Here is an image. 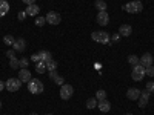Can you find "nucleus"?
Returning <instances> with one entry per match:
<instances>
[{
	"instance_id": "42",
	"label": "nucleus",
	"mask_w": 154,
	"mask_h": 115,
	"mask_svg": "<svg viewBox=\"0 0 154 115\" xmlns=\"http://www.w3.org/2000/svg\"><path fill=\"white\" fill-rule=\"evenodd\" d=\"M0 108H2V101H0Z\"/></svg>"
},
{
	"instance_id": "31",
	"label": "nucleus",
	"mask_w": 154,
	"mask_h": 115,
	"mask_svg": "<svg viewBox=\"0 0 154 115\" xmlns=\"http://www.w3.org/2000/svg\"><path fill=\"white\" fill-rule=\"evenodd\" d=\"M54 81L59 84V86H62V84H65V80H63V77H60V75H57L56 78H54Z\"/></svg>"
},
{
	"instance_id": "5",
	"label": "nucleus",
	"mask_w": 154,
	"mask_h": 115,
	"mask_svg": "<svg viewBox=\"0 0 154 115\" xmlns=\"http://www.w3.org/2000/svg\"><path fill=\"white\" fill-rule=\"evenodd\" d=\"M72 94H74V87L71 84L65 83V84L60 86V98L62 100H69L72 97Z\"/></svg>"
},
{
	"instance_id": "36",
	"label": "nucleus",
	"mask_w": 154,
	"mask_h": 115,
	"mask_svg": "<svg viewBox=\"0 0 154 115\" xmlns=\"http://www.w3.org/2000/svg\"><path fill=\"white\" fill-rule=\"evenodd\" d=\"M23 2L26 3V5H34V3H35V0H23Z\"/></svg>"
},
{
	"instance_id": "9",
	"label": "nucleus",
	"mask_w": 154,
	"mask_h": 115,
	"mask_svg": "<svg viewBox=\"0 0 154 115\" xmlns=\"http://www.w3.org/2000/svg\"><path fill=\"white\" fill-rule=\"evenodd\" d=\"M149 92L146 91H140V97H139V108H145L148 105V101H149Z\"/></svg>"
},
{
	"instance_id": "12",
	"label": "nucleus",
	"mask_w": 154,
	"mask_h": 115,
	"mask_svg": "<svg viewBox=\"0 0 154 115\" xmlns=\"http://www.w3.org/2000/svg\"><path fill=\"white\" fill-rule=\"evenodd\" d=\"M139 63H140V65H142L143 68H148V66H151V65H152V55H151L149 52L143 54L142 57H140Z\"/></svg>"
},
{
	"instance_id": "11",
	"label": "nucleus",
	"mask_w": 154,
	"mask_h": 115,
	"mask_svg": "<svg viewBox=\"0 0 154 115\" xmlns=\"http://www.w3.org/2000/svg\"><path fill=\"white\" fill-rule=\"evenodd\" d=\"M19 80H20L22 83H28V81L31 80V72L28 71V68L19 71Z\"/></svg>"
},
{
	"instance_id": "3",
	"label": "nucleus",
	"mask_w": 154,
	"mask_h": 115,
	"mask_svg": "<svg viewBox=\"0 0 154 115\" xmlns=\"http://www.w3.org/2000/svg\"><path fill=\"white\" fill-rule=\"evenodd\" d=\"M91 38L97 43H108L109 42V34L105 31H94L91 34Z\"/></svg>"
},
{
	"instance_id": "39",
	"label": "nucleus",
	"mask_w": 154,
	"mask_h": 115,
	"mask_svg": "<svg viewBox=\"0 0 154 115\" xmlns=\"http://www.w3.org/2000/svg\"><path fill=\"white\" fill-rule=\"evenodd\" d=\"M31 115H37V114H35V112H32V114H31Z\"/></svg>"
},
{
	"instance_id": "26",
	"label": "nucleus",
	"mask_w": 154,
	"mask_h": 115,
	"mask_svg": "<svg viewBox=\"0 0 154 115\" xmlns=\"http://www.w3.org/2000/svg\"><path fill=\"white\" fill-rule=\"evenodd\" d=\"M46 68H48V71H54V69H57V61H54V60L46 61Z\"/></svg>"
},
{
	"instance_id": "6",
	"label": "nucleus",
	"mask_w": 154,
	"mask_h": 115,
	"mask_svg": "<svg viewBox=\"0 0 154 115\" xmlns=\"http://www.w3.org/2000/svg\"><path fill=\"white\" fill-rule=\"evenodd\" d=\"M20 86H22V81H20L19 78H9V80L5 81V87L8 89L9 92H16V91H19Z\"/></svg>"
},
{
	"instance_id": "27",
	"label": "nucleus",
	"mask_w": 154,
	"mask_h": 115,
	"mask_svg": "<svg viewBox=\"0 0 154 115\" xmlns=\"http://www.w3.org/2000/svg\"><path fill=\"white\" fill-rule=\"evenodd\" d=\"M34 23L37 25V26H43V25L46 23V19L40 16V17H37V19H35V22H34Z\"/></svg>"
},
{
	"instance_id": "8",
	"label": "nucleus",
	"mask_w": 154,
	"mask_h": 115,
	"mask_svg": "<svg viewBox=\"0 0 154 115\" xmlns=\"http://www.w3.org/2000/svg\"><path fill=\"white\" fill-rule=\"evenodd\" d=\"M96 22L100 25V26H106V25L109 23V16H108V12H106V11L99 12L97 17H96Z\"/></svg>"
},
{
	"instance_id": "4",
	"label": "nucleus",
	"mask_w": 154,
	"mask_h": 115,
	"mask_svg": "<svg viewBox=\"0 0 154 115\" xmlns=\"http://www.w3.org/2000/svg\"><path fill=\"white\" fill-rule=\"evenodd\" d=\"M131 77H133V80L134 81H140L145 77V68L140 65H136V66H133V71H131Z\"/></svg>"
},
{
	"instance_id": "15",
	"label": "nucleus",
	"mask_w": 154,
	"mask_h": 115,
	"mask_svg": "<svg viewBox=\"0 0 154 115\" xmlns=\"http://www.w3.org/2000/svg\"><path fill=\"white\" fill-rule=\"evenodd\" d=\"M97 108L100 109V112H109L111 111V103L106 101V100H102V101L97 103Z\"/></svg>"
},
{
	"instance_id": "32",
	"label": "nucleus",
	"mask_w": 154,
	"mask_h": 115,
	"mask_svg": "<svg viewBox=\"0 0 154 115\" xmlns=\"http://www.w3.org/2000/svg\"><path fill=\"white\" fill-rule=\"evenodd\" d=\"M6 57H8V58H14V57H16V51H14V49L6 51Z\"/></svg>"
},
{
	"instance_id": "41",
	"label": "nucleus",
	"mask_w": 154,
	"mask_h": 115,
	"mask_svg": "<svg viewBox=\"0 0 154 115\" xmlns=\"http://www.w3.org/2000/svg\"><path fill=\"white\" fill-rule=\"evenodd\" d=\"M125 115H133V114H125Z\"/></svg>"
},
{
	"instance_id": "7",
	"label": "nucleus",
	"mask_w": 154,
	"mask_h": 115,
	"mask_svg": "<svg viewBox=\"0 0 154 115\" xmlns=\"http://www.w3.org/2000/svg\"><path fill=\"white\" fill-rule=\"evenodd\" d=\"M46 23H49V25H59L60 23V20H62V17H60V14L59 12H56V11H49L48 14H46Z\"/></svg>"
},
{
	"instance_id": "21",
	"label": "nucleus",
	"mask_w": 154,
	"mask_h": 115,
	"mask_svg": "<svg viewBox=\"0 0 154 115\" xmlns=\"http://www.w3.org/2000/svg\"><path fill=\"white\" fill-rule=\"evenodd\" d=\"M96 8L99 9V12L106 11V2H103V0H96Z\"/></svg>"
},
{
	"instance_id": "2",
	"label": "nucleus",
	"mask_w": 154,
	"mask_h": 115,
	"mask_svg": "<svg viewBox=\"0 0 154 115\" xmlns=\"http://www.w3.org/2000/svg\"><path fill=\"white\" fill-rule=\"evenodd\" d=\"M123 9H125L126 12H130V14H137V12H142L143 5H142V2L136 0V2H130V3L123 5Z\"/></svg>"
},
{
	"instance_id": "34",
	"label": "nucleus",
	"mask_w": 154,
	"mask_h": 115,
	"mask_svg": "<svg viewBox=\"0 0 154 115\" xmlns=\"http://www.w3.org/2000/svg\"><path fill=\"white\" fill-rule=\"evenodd\" d=\"M48 75H49V78H51V80H54L56 77H57V72H56V69H54V71H48Z\"/></svg>"
},
{
	"instance_id": "37",
	"label": "nucleus",
	"mask_w": 154,
	"mask_h": 115,
	"mask_svg": "<svg viewBox=\"0 0 154 115\" xmlns=\"http://www.w3.org/2000/svg\"><path fill=\"white\" fill-rule=\"evenodd\" d=\"M3 89H6V87H5V83H3V81H0V92H2Z\"/></svg>"
},
{
	"instance_id": "20",
	"label": "nucleus",
	"mask_w": 154,
	"mask_h": 115,
	"mask_svg": "<svg viewBox=\"0 0 154 115\" xmlns=\"http://www.w3.org/2000/svg\"><path fill=\"white\" fill-rule=\"evenodd\" d=\"M9 68L14 69V71L19 69V68H20V60L16 58V57H14V58H9Z\"/></svg>"
},
{
	"instance_id": "30",
	"label": "nucleus",
	"mask_w": 154,
	"mask_h": 115,
	"mask_svg": "<svg viewBox=\"0 0 154 115\" xmlns=\"http://www.w3.org/2000/svg\"><path fill=\"white\" fill-rule=\"evenodd\" d=\"M146 91H148L149 94H154V83H152V81L146 83Z\"/></svg>"
},
{
	"instance_id": "1",
	"label": "nucleus",
	"mask_w": 154,
	"mask_h": 115,
	"mask_svg": "<svg viewBox=\"0 0 154 115\" xmlns=\"http://www.w3.org/2000/svg\"><path fill=\"white\" fill-rule=\"evenodd\" d=\"M43 89H45V86H43V83L38 80V78H31V80L28 81V91H29L31 94H34V95L42 94Z\"/></svg>"
},
{
	"instance_id": "24",
	"label": "nucleus",
	"mask_w": 154,
	"mask_h": 115,
	"mask_svg": "<svg viewBox=\"0 0 154 115\" xmlns=\"http://www.w3.org/2000/svg\"><path fill=\"white\" fill-rule=\"evenodd\" d=\"M14 42H16V38L14 37H12V35H5V38H3V43L5 45H8V46H12V45H14Z\"/></svg>"
},
{
	"instance_id": "40",
	"label": "nucleus",
	"mask_w": 154,
	"mask_h": 115,
	"mask_svg": "<svg viewBox=\"0 0 154 115\" xmlns=\"http://www.w3.org/2000/svg\"><path fill=\"white\" fill-rule=\"evenodd\" d=\"M45 115H53V114H45Z\"/></svg>"
},
{
	"instance_id": "16",
	"label": "nucleus",
	"mask_w": 154,
	"mask_h": 115,
	"mask_svg": "<svg viewBox=\"0 0 154 115\" xmlns=\"http://www.w3.org/2000/svg\"><path fill=\"white\" fill-rule=\"evenodd\" d=\"M8 12H9V3L6 0H0V17L6 16Z\"/></svg>"
},
{
	"instance_id": "35",
	"label": "nucleus",
	"mask_w": 154,
	"mask_h": 115,
	"mask_svg": "<svg viewBox=\"0 0 154 115\" xmlns=\"http://www.w3.org/2000/svg\"><path fill=\"white\" fill-rule=\"evenodd\" d=\"M31 60L35 61V63H37V61H40V55H38V52H37V54H32V55H31Z\"/></svg>"
},
{
	"instance_id": "33",
	"label": "nucleus",
	"mask_w": 154,
	"mask_h": 115,
	"mask_svg": "<svg viewBox=\"0 0 154 115\" xmlns=\"http://www.w3.org/2000/svg\"><path fill=\"white\" fill-rule=\"evenodd\" d=\"M17 17H19V20H20V22H23L25 19H26V12H25V11H20Z\"/></svg>"
},
{
	"instance_id": "10",
	"label": "nucleus",
	"mask_w": 154,
	"mask_h": 115,
	"mask_svg": "<svg viewBox=\"0 0 154 115\" xmlns=\"http://www.w3.org/2000/svg\"><path fill=\"white\" fill-rule=\"evenodd\" d=\"M12 49L16 51V52H23L25 49H26V42H25V38H17L12 45Z\"/></svg>"
},
{
	"instance_id": "18",
	"label": "nucleus",
	"mask_w": 154,
	"mask_h": 115,
	"mask_svg": "<svg viewBox=\"0 0 154 115\" xmlns=\"http://www.w3.org/2000/svg\"><path fill=\"white\" fill-rule=\"evenodd\" d=\"M46 71H48V68H46V63H45V61L40 60V61L35 63V72H37V74H45Z\"/></svg>"
},
{
	"instance_id": "29",
	"label": "nucleus",
	"mask_w": 154,
	"mask_h": 115,
	"mask_svg": "<svg viewBox=\"0 0 154 115\" xmlns=\"http://www.w3.org/2000/svg\"><path fill=\"white\" fill-rule=\"evenodd\" d=\"M28 65H29V60L28 58H20V69L28 68Z\"/></svg>"
},
{
	"instance_id": "22",
	"label": "nucleus",
	"mask_w": 154,
	"mask_h": 115,
	"mask_svg": "<svg viewBox=\"0 0 154 115\" xmlns=\"http://www.w3.org/2000/svg\"><path fill=\"white\" fill-rule=\"evenodd\" d=\"M86 108H88V109L97 108V98H88V100H86Z\"/></svg>"
},
{
	"instance_id": "23",
	"label": "nucleus",
	"mask_w": 154,
	"mask_h": 115,
	"mask_svg": "<svg viewBox=\"0 0 154 115\" xmlns=\"http://www.w3.org/2000/svg\"><path fill=\"white\" fill-rule=\"evenodd\" d=\"M139 57L137 55H134V54H131V55H128V63L130 65H133V66H136V65H139Z\"/></svg>"
},
{
	"instance_id": "19",
	"label": "nucleus",
	"mask_w": 154,
	"mask_h": 115,
	"mask_svg": "<svg viewBox=\"0 0 154 115\" xmlns=\"http://www.w3.org/2000/svg\"><path fill=\"white\" fill-rule=\"evenodd\" d=\"M38 55H40V60L42 61H49V60H53V54L49 52V51H40V52H38Z\"/></svg>"
},
{
	"instance_id": "13",
	"label": "nucleus",
	"mask_w": 154,
	"mask_h": 115,
	"mask_svg": "<svg viewBox=\"0 0 154 115\" xmlns=\"http://www.w3.org/2000/svg\"><path fill=\"white\" fill-rule=\"evenodd\" d=\"M126 97H128V100H139V97H140V89H137V87H130L126 91Z\"/></svg>"
},
{
	"instance_id": "25",
	"label": "nucleus",
	"mask_w": 154,
	"mask_h": 115,
	"mask_svg": "<svg viewBox=\"0 0 154 115\" xmlns=\"http://www.w3.org/2000/svg\"><path fill=\"white\" fill-rule=\"evenodd\" d=\"M96 98H97V101L105 100V98H106V92L103 91V89H99V91L96 92Z\"/></svg>"
},
{
	"instance_id": "17",
	"label": "nucleus",
	"mask_w": 154,
	"mask_h": 115,
	"mask_svg": "<svg viewBox=\"0 0 154 115\" xmlns=\"http://www.w3.org/2000/svg\"><path fill=\"white\" fill-rule=\"evenodd\" d=\"M26 16H37L38 12H40V8H38L35 3L34 5H28V8H26Z\"/></svg>"
},
{
	"instance_id": "38",
	"label": "nucleus",
	"mask_w": 154,
	"mask_h": 115,
	"mask_svg": "<svg viewBox=\"0 0 154 115\" xmlns=\"http://www.w3.org/2000/svg\"><path fill=\"white\" fill-rule=\"evenodd\" d=\"M119 37H120V35H114V37H112V42H117V40H119Z\"/></svg>"
},
{
	"instance_id": "28",
	"label": "nucleus",
	"mask_w": 154,
	"mask_h": 115,
	"mask_svg": "<svg viewBox=\"0 0 154 115\" xmlns=\"http://www.w3.org/2000/svg\"><path fill=\"white\" fill-rule=\"evenodd\" d=\"M145 75H148V77H154V66H152V65L148 66V68H145Z\"/></svg>"
},
{
	"instance_id": "14",
	"label": "nucleus",
	"mask_w": 154,
	"mask_h": 115,
	"mask_svg": "<svg viewBox=\"0 0 154 115\" xmlns=\"http://www.w3.org/2000/svg\"><path fill=\"white\" fill-rule=\"evenodd\" d=\"M131 34H133L131 25H120V28H119V35H122V37H128V35H131Z\"/></svg>"
}]
</instances>
